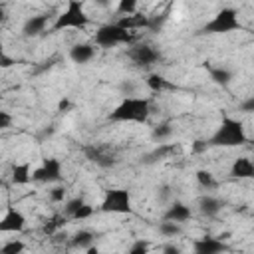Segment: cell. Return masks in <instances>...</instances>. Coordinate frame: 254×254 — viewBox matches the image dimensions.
Segmentation results:
<instances>
[{"instance_id": "obj_1", "label": "cell", "mask_w": 254, "mask_h": 254, "mask_svg": "<svg viewBox=\"0 0 254 254\" xmlns=\"http://www.w3.org/2000/svg\"><path fill=\"white\" fill-rule=\"evenodd\" d=\"M151 115V101L147 97H123L109 113L115 123H145Z\"/></svg>"}, {"instance_id": "obj_2", "label": "cell", "mask_w": 254, "mask_h": 254, "mask_svg": "<svg viewBox=\"0 0 254 254\" xmlns=\"http://www.w3.org/2000/svg\"><path fill=\"white\" fill-rule=\"evenodd\" d=\"M248 141L244 123L234 117H224L216 131L206 141L208 147H240Z\"/></svg>"}, {"instance_id": "obj_3", "label": "cell", "mask_w": 254, "mask_h": 254, "mask_svg": "<svg viewBox=\"0 0 254 254\" xmlns=\"http://www.w3.org/2000/svg\"><path fill=\"white\" fill-rule=\"evenodd\" d=\"M89 22H91V18L85 12V4L83 2H77V0H69L65 4V8L54 16L52 30L54 32H62V30H85L89 26Z\"/></svg>"}, {"instance_id": "obj_4", "label": "cell", "mask_w": 254, "mask_h": 254, "mask_svg": "<svg viewBox=\"0 0 254 254\" xmlns=\"http://www.w3.org/2000/svg\"><path fill=\"white\" fill-rule=\"evenodd\" d=\"M121 44H125V46L135 44V34L123 30L115 22L101 24V26L95 28L93 46H99V48H115V46H121Z\"/></svg>"}, {"instance_id": "obj_5", "label": "cell", "mask_w": 254, "mask_h": 254, "mask_svg": "<svg viewBox=\"0 0 254 254\" xmlns=\"http://www.w3.org/2000/svg\"><path fill=\"white\" fill-rule=\"evenodd\" d=\"M240 30V18L234 8H222L218 10L202 28V34H228Z\"/></svg>"}, {"instance_id": "obj_6", "label": "cell", "mask_w": 254, "mask_h": 254, "mask_svg": "<svg viewBox=\"0 0 254 254\" xmlns=\"http://www.w3.org/2000/svg\"><path fill=\"white\" fill-rule=\"evenodd\" d=\"M101 212L107 214H131L133 212V204H131V192L127 189H109L105 190L101 204H99Z\"/></svg>"}, {"instance_id": "obj_7", "label": "cell", "mask_w": 254, "mask_h": 254, "mask_svg": "<svg viewBox=\"0 0 254 254\" xmlns=\"http://www.w3.org/2000/svg\"><path fill=\"white\" fill-rule=\"evenodd\" d=\"M64 179V165L56 157H46L38 169L32 171V181L36 183H46V185H56Z\"/></svg>"}, {"instance_id": "obj_8", "label": "cell", "mask_w": 254, "mask_h": 254, "mask_svg": "<svg viewBox=\"0 0 254 254\" xmlns=\"http://www.w3.org/2000/svg\"><path fill=\"white\" fill-rule=\"evenodd\" d=\"M127 56L139 67H153L161 60L159 48L153 44H145V42L143 44H131V48L127 50Z\"/></svg>"}, {"instance_id": "obj_9", "label": "cell", "mask_w": 254, "mask_h": 254, "mask_svg": "<svg viewBox=\"0 0 254 254\" xmlns=\"http://www.w3.org/2000/svg\"><path fill=\"white\" fill-rule=\"evenodd\" d=\"M228 244L218 236H200L192 242V254H226Z\"/></svg>"}, {"instance_id": "obj_10", "label": "cell", "mask_w": 254, "mask_h": 254, "mask_svg": "<svg viewBox=\"0 0 254 254\" xmlns=\"http://www.w3.org/2000/svg\"><path fill=\"white\" fill-rule=\"evenodd\" d=\"M26 228V216L22 210L10 206L6 208V212L0 216V232L6 234V232H22Z\"/></svg>"}, {"instance_id": "obj_11", "label": "cell", "mask_w": 254, "mask_h": 254, "mask_svg": "<svg viewBox=\"0 0 254 254\" xmlns=\"http://www.w3.org/2000/svg\"><path fill=\"white\" fill-rule=\"evenodd\" d=\"M50 18H54V16H48V14L28 16L26 22H24V26H22V34L26 38H38V36H42L50 28Z\"/></svg>"}, {"instance_id": "obj_12", "label": "cell", "mask_w": 254, "mask_h": 254, "mask_svg": "<svg viewBox=\"0 0 254 254\" xmlns=\"http://www.w3.org/2000/svg\"><path fill=\"white\" fill-rule=\"evenodd\" d=\"M83 153H85V157H87L93 165H97V167H101V169H109V167L115 165L113 153H111L109 149L101 147V145H87V147L83 149Z\"/></svg>"}, {"instance_id": "obj_13", "label": "cell", "mask_w": 254, "mask_h": 254, "mask_svg": "<svg viewBox=\"0 0 254 254\" xmlns=\"http://www.w3.org/2000/svg\"><path fill=\"white\" fill-rule=\"evenodd\" d=\"M190 216H192V210H190V206H189V204H185V202H179V200H175V202H171V204H169V208L165 210V214H163V220H169V222H177V224H183V222L190 220Z\"/></svg>"}, {"instance_id": "obj_14", "label": "cell", "mask_w": 254, "mask_h": 254, "mask_svg": "<svg viewBox=\"0 0 254 254\" xmlns=\"http://www.w3.org/2000/svg\"><path fill=\"white\" fill-rule=\"evenodd\" d=\"M181 153H183V145L181 143H159L147 155V161L153 163V161H161V159H173V157H177Z\"/></svg>"}, {"instance_id": "obj_15", "label": "cell", "mask_w": 254, "mask_h": 254, "mask_svg": "<svg viewBox=\"0 0 254 254\" xmlns=\"http://www.w3.org/2000/svg\"><path fill=\"white\" fill-rule=\"evenodd\" d=\"M196 208H198V212H200L202 216L214 218V216H218L220 210H222V200H220L218 196H212V194H202V196L198 198V202H196Z\"/></svg>"}, {"instance_id": "obj_16", "label": "cell", "mask_w": 254, "mask_h": 254, "mask_svg": "<svg viewBox=\"0 0 254 254\" xmlns=\"http://www.w3.org/2000/svg\"><path fill=\"white\" fill-rule=\"evenodd\" d=\"M95 46L93 44H73L71 48H69V60L73 62V64H79V65H83V64H87V62H91L93 58H95Z\"/></svg>"}, {"instance_id": "obj_17", "label": "cell", "mask_w": 254, "mask_h": 254, "mask_svg": "<svg viewBox=\"0 0 254 254\" xmlns=\"http://www.w3.org/2000/svg\"><path fill=\"white\" fill-rule=\"evenodd\" d=\"M230 177L234 179H252L254 177V163L250 157H236L230 165Z\"/></svg>"}, {"instance_id": "obj_18", "label": "cell", "mask_w": 254, "mask_h": 254, "mask_svg": "<svg viewBox=\"0 0 254 254\" xmlns=\"http://www.w3.org/2000/svg\"><path fill=\"white\" fill-rule=\"evenodd\" d=\"M32 165L28 161L24 163H14L12 169H10V181L12 185H18V187H24L28 183H32Z\"/></svg>"}, {"instance_id": "obj_19", "label": "cell", "mask_w": 254, "mask_h": 254, "mask_svg": "<svg viewBox=\"0 0 254 254\" xmlns=\"http://www.w3.org/2000/svg\"><path fill=\"white\" fill-rule=\"evenodd\" d=\"M145 83H147V87H149L153 93H163V91H173V89H177V85H175L171 79H167L165 75L155 73V71L147 75Z\"/></svg>"}, {"instance_id": "obj_20", "label": "cell", "mask_w": 254, "mask_h": 254, "mask_svg": "<svg viewBox=\"0 0 254 254\" xmlns=\"http://www.w3.org/2000/svg\"><path fill=\"white\" fill-rule=\"evenodd\" d=\"M69 244L75 250H85V248L95 244V234L91 230H87V228H81V230H77V232H73L69 236Z\"/></svg>"}, {"instance_id": "obj_21", "label": "cell", "mask_w": 254, "mask_h": 254, "mask_svg": "<svg viewBox=\"0 0 254 254\" xmlns=\"http://www.w3.org/2000/svg\"><path fill=\"white\" fill-rule=\"evenodd\" d=\"M208 75H210V79H212L216 85H220V87H228V85L232 83V79H234V73H232L228 67H224V65L210 67V69H208Z\"/></svg>"}, {"instance_id": "obj_22", "label": "cell", "mask_w": 254, "mask_h": 254, "mask_svg": "<svg viewBox=\"0 0 254 254\" xmlns=\"http://www.w3.org/2000/svg\"><path fill=\"white\" fill-rule=\"evenodd\" d=\"M194 177H196L198 187H200V189H204V190H214V189L218 187L216 177H214L210 171H206V169H198V171L194 173Z\"/></svg>"}, {"instance_id": "obj_23", "label": "cell", "mask_w": 254, "mask_h": 254, "mask_svg": "<svg viewBox=\"0 0 254 254\" xmlns=\"http://www.w3.org/2000/svg\"><path fill=\"white\" fill-rule=\"evenodd\" d=\"M159 232H161L165 238H175V236H181V234H183V224L163 220V222H159Z\"/></svg>"}, {"instance_id": "obj_24", "label": "cell", "mask_w": 254, "mask_h": 254, "mask_svg": "<svg viewBox=\"0 0 254 254\" xmlns=\"http://www.w3.org/2000/svg\"><path fill=\"white\" fill-rule=\"evenodd\" d=\"M171 135H173L171 123H159V125L153 127V131H151V137H153L157 143H165L167 139H171Z\"/></svg>"}, {"instance_id": "obj_25", "label": "cell", "mask_w": 254, "mask_h": 254, "mask_svg": "<svg viewBox=\"0 0 254 254\" xmlns=\"http://www.w3.org/2000/svg\"><path fill=\"white\" fill-rule=\"evenodd\" d=\"M67 218L64 216V214H56V216H52L46 224H44V228H42V232L44 234H48V236H54L62 226H64V222H65Z\"/></svg>"}, {"instance_id": "obj_26", "label": "cell", "mask_w": 254, "mask_h": 254, "mask_svg": "<svg viewBox=\"0 0 254 254\" xmlns=\"http://www.w3.org/2000/svg\"><path fill=\"white\" fill-rule=\"evenodd\" d=\"M24 250H26V244L18 238H12L0 246V254H24Z\"/></svg>"}, {"instance_id": "obj_27", "label": "cell", "mask_w": 254, "mask_h": 254, "mask_svg": "<svg viewBox=\"0 0 254 254\" xmlns=\"http://www.w3.org/2000/svg\"><path fill=\"white\" fill-rule=\"evenodd\" d=\"M115 10H117L119 18H123V16H131V14H137V10H139V4H137L135 0H119V2H117V6H115Z\"/></svg>"}, {"instance_id": "obj_28", "label": "cell", "mask_w": 254, "mask_h": 254, "mask_svg": "<svg viewBox=\"0 0 254 254\" xmlns=\"http://www.w3.org/2000/svg\"><path fill=\"white\" fill-rule=\"evenodd\" d=\"M83 202H85V200H83L81 196L67 198V200L64 202V216H65V218H71V214H73V212H75V210H77V208H79Z\"/></svg>"}, {"instance_id": "obj_29", "label": "cell", "mask_w": 254, "mask_h": 254, "mask_svg": "<svg viewBox=\"0 0 254 254\" xmlns=\"http://www.w3.org/2000/svg\"><path fill=\"white\" fill-rule=\"evenodd\" d=\"M93 212H95V208L89 204V202H83L73 214H71V218L69 220H87V218H91L93 216Z\"/></svg>"}, {"instance_id": "obj_30", "label": "cell", "mask_w": 254, "mask_h": 254, "mask_svg": "<svg viewBox=\"0 0 254 254\" xmlns=\"http://www.w3.org/2000/svg\"><path fill=\"white\" fill-rule=\"evenodd\" d=\"M65 194H67V190H65L64 185H56V187L50 189V200L52 202H64L65 200Z\"/></svg>"}, {"instance_id": "obj_31", "label": "cell", "mask_w": 254, "mask_h": 254, "mask_svg": "<svg viewBox=\"0 0 254 254\" xmlns=\"http://www.w3.org/2000/svg\"><path fill=\"white\" fill-rule=\"evenodd\" d=\"M127 254H149V242L147 240H137L129 250Z\"/></svg>"}, {"instance_id": "obj_32", "label": "cell", "mask_w": 254, "mask_h": 254, "mask_svg": "<svg viewBox=\"0 0 254 254\" xmlns=\"http://www.w3.org/2000/svg\"><path fill=\"white\" fill-rule=\"evenodd\" d=\"M12 121H14L12 113H8V111L0 109V131H2V129H8V127L12 125Z\"/></svg>"}, {"instance_id": "obj_33", "label": "cell", "mask_w": 254, "mask_h": 254, "mask_svg": "<svg viewBox=\"0 0 254 254\" xmlns=\"http://www.w3.org/2000/svg\"><path fill=\"white\" fill-rule=\"evenodd\" d=\"M161 254H183V250H181L179 244H175V242H167V244L163 246Z\"/></svg>"}, {"instance_id": "obj_34", "label": "cell", "mask_w": 254, "mask_h": 254, "mask_svg": "<svg viewBox=\"0 0 254 254\" xmlns=\"http://www.w3.org/2000/svg\"><path fill=\"white\" fill-rule=\"evenodd\" d=\"M240 109H242L244 113H252V111H254V97H248V99L240 105Z\"/></svg>"}, {"instance_id": "obj_35", "label": "cell", "mask_w": 254, "mask_h": 254, "mask_svg": "<svg viewBox=\"0 0 254 254\" xmlns=\"http://www.w3.org/2000/svg\"><path fill=\"white\" fill-rule=\"evenodd\" d=\"M85 254H99V248L93 244V246H89V248H85Z\"/></svg>"}, {"instance_id": "obj_36", "label": "cell", "mask_w": 254, "mask_h": 254, "mask_svg": "<svg viewBox=\"0 0 254 254\" xmlns=\"http://www.w3.org/2000/svg\"><path fill=\"white\" fill-rule=\"evenodd\" d=\"M6 20V12H4V6L0 4V22H4Z\"/></svg>"}]
</instances>
